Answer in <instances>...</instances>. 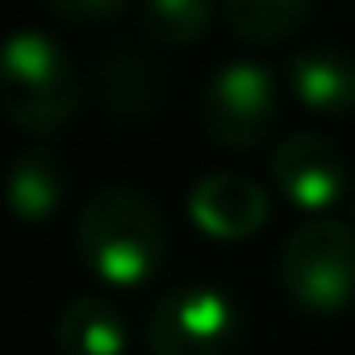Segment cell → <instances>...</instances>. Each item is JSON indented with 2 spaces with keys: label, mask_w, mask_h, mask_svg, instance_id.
<instances>
[{
  "label": "cell",
  "mask_w": 355,
  "mask_h": 355,
  "mask_svg": "<svg viewBox=\"0 0 355 355\" xmlns=\"http://www.w3.org/2000/svg\"><path fill=\"white\" fill-rule=\"evenodd\" d=\"M0 101L17 130L26 134H51L67 125L80 109V80L67 55L34 34L21 30L5 46V76H0Z\"/></svg>",
  "instance_id": "cell-2"
},
{
  "label": "cell",
  "mask_w": 355,
  "mask_h": 355,
  "mask_svg": "<svg viewBox=\"0 0 355 355\" xmlns=\"http://www.w3.org/2000/svg\"><path fill=\"white\" fill-rule=\"evenodd\" d=\"M280 280L313 313L347 309L355 301V234L330 218L297 226L280 251Z\"/></svg>",
  "instance_id": "cell-3"
},
{
  "label": "cell",
  "mask_w": 355,
  "mask_h": 355,
  "mask_svg": "<svg viewBox=\"0 0 355 355\" xmlns=\"http://www.w3.org/2000/svg\"><path fill=\"white\" fill-rule=\"evenodd\" d=\"M293 92L313 113L355 109V55L343 46H313L293 59Z\"/></svg>",
  "instance_id": "cell-9"
},
{
  "label": "cell",
  "mask_w": 355,
  "mask_h": 355,
  "mask_svg": "<svg viewBox=\"0 0 355 355\" xmlns=\"http://www.w3.org/2000/svg\"><path fill=\"white\" fill-rule=\"evenodd\" d=\"M313 0H222L226 21L239 38L247 42H280L288 38L305 13H309Z\"/></svg>",
  "instance_id": "cell-12"
},
{
  "label": "cell",
  "mask_w": 355,
  "mask_h": 355,
  "mask_svg": "<svg viewBox=\"0 0 355 355\" xmlns=\"http://www.w3.org/2000/svg\"><path fill=\"white\" fill-rule=\"evenodd\" d=\"M125 0H46V9L59 13L63 21H76V26H92V21H105L113 13H121Z\"/></svg>",
  "instance_id": "cell-14"
},
{
  "label": "cell",
  "mask_w": 355,
  "mask_h": 355,
  "mask_svg": "<svg viewBox=\"0 0 355 355\" xmlns=\"http://www.w3.org/2000/svg\"><path fill=\"white\" fill-rule=\"evenodd\" d=\"M234 338L239 313L230 297L205 284H189L159 297L146 318V347L155 355H230Z\"/></svg>",
  "instance_id": "cell-4"
},
{
  "label": "cell",
  "mask_w": 355,
  "mask_h": 355,
  "mask_svg": "<svg viewBox=\"0 0 355 355\" xmlns=\"http://www.w3.org/2000/svg\"><path fill=\"white\" fill-rule=\"evenodd\" d=\"M67 189V171L51 146H30L17 155L9 175V205L21 222H46Z\"/></svg>",
  "instance_id": "cell-10"
},
{
  "label": "cell",
  "mask_w": 355,
  "mask_h": 355,
  "mask_svg": "<svg viewBox=\"0 0 355 355\" xmlns=\"http://www.w3.org/2000/svg\"><path fill=\"white\" fill-rule=\"evenodd\" d=\"M96 88L101 101L113 117L121 121H138L146 113H155V105L163 101L167 88V67L159 63V55L142 42H117L101 63H96Z\"/></svg>",
  "instance_id": "cell-7"
},
{
  "label": "cell",
  "mask_w": 355,
  "mask_h": 355,
  "mask_svg": "<svg viewBox=\"0 0 355 355\" xmlns=\"http://www.w3.org/2000/svg\"><path fill=\"white\" fill-rule=\"evenodd\" d=\"M272 180L301 209H326L343 193V159L318 134H293L272 150Z\"/></svg>",
  "instance_id": "cell-6"
},
{
  "label": "cell",
  "mask_w": 355,
  "mask_h": 355,
  "mask_svg": "<svg viewBox=\"0 0 355 355\" xmlns=\"http://www.w3.org/2000/svg\"><path fill=\"white\" fill-rule=\"evenodd\" d=\"M189 214L209 239H222V243L251 239L268 222V193L255 180H247V175L218 171L193 189Z\"/></svg>",
  "instance_id": "cell-8"
},
{
  "label": "cell",
  "mask_w": 355,
  "mask_h": 355,
  "mask_svg": "<svg viewBox=\"0 0 355 355\" xmlns=\"http://www.w3.org/2000/svg\"><path fill=\"white\" fill-rule=\"evenodd\" d=\"M205 130L218 146L247 150L268 138L276 121V80L259 63H230L214 76L201 101Z\"/></svg>",
  "instance_id": "cell-5"
},
{
  "label": "cell",
  "mask_w": 355,
  "mask_h": 355,
  "mask_svg": "<svg viewBox=\"0 0 355 355\" xmlns=\"http://www.w3.org/2000/svg\"><path fill=\"white\" fill-rule=\"evenodd\" d=\"M55 338H59V355H121L125 351L121 313L101 297L71 301L59 313Z\"/></svg>",
  "instance_id": "cell-11"
},
{
  "label": "cell",
  "mask_w": 355,
  "mask_h": 355,
  "mask_svg": "<svg viewBox=\"0 0 355 355\" xmlns=\"http://www.w3.org/2000/svg\"><path fill=\"white\" fill-rule=\"evenodd\" d=\"M80 255L109 284H138L155 276L167 255L159 209L125 184L92 193L80 214Z\"/></svg>",
  "instance_id": "cell-1"
},
{
  "label": "cell",
  "mask_w": 355,
  "mask_h": 355,
  "mask_svg": "<svg viewBox=\"0 0 355 355\" xmlns=\"http://www.w3.org/2000/svg\"><path fill=\"white\" fill-rule=\"evenodd\" d=\"M209 0H142V26L167 46H189L209 30Z\"/></svg>",
  "instance_id": "cell-13"
}]
</instances>
